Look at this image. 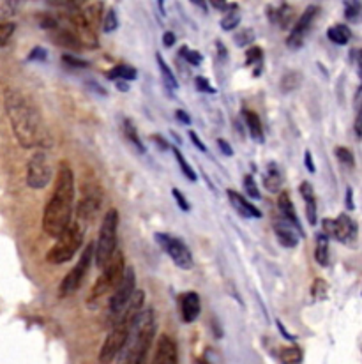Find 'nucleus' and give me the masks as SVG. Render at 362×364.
<instances>
[{
	"label": "nucleus",
	"instance_id": "52",
	"mask_svg": "<svg viewBox=\"0 0 362 364\" xmlns=\"http://www.w3.org/2000/svg\"><path fill=\"white\" fill-rule=\"evenodd\" d=\"M163 45H165L166 48L175 45V34H173V32H165V36H163Z\"/></svg>",
	"mask_w": 362,
	"mask_h": 364
},
{
	"label": "nucleus",
	"instance_id": "58",
	"mask_svg": "<svg viewBox=\"0 0 362 364\" xmlns=\"http://www.w3.org/2000/svg\"><path fill=\"white\" fill-rule=\"evenodd\" d=\"M346 205H349V209H353V202H352V189L349 188V191H346Z\"/></svg>",
	"mask_w": 362,
	"mask_h": 364
},
{
	"label": "nucleus",
	"instance_id": "45",
	"mask_svg": "<svg viewBox=\"0 0 362 364\" xmlns=\"http://www.w3.org/2000/svg\"><path fill=\"white\" fill-rule=\"evenodd\" d=\"M18 0H4V6H2V18L6 20V18L13 16L14 13L18 11Z\"/></svg>",
	"mask_w": 362,
	"mask_h": 364
},
{
	"label": "nucleus",
	"instance_id": "9",
	"mask_svg": "<svg viewBox=\"0 0 362 364\" xmlns=\"http://www.w3.org/2000/svg\"><path fill=\"white\" fill-rule=\"evenodd\" d=\"M92 258H96V244L89 242L85 246V250H83L79 260L76 262L75 267L67 272L66 278H64L62 283H60V290H59L60 297L71 296V294H75L76 290L82 287L83 279H85L87 272H89L90 269V262H92Z\"/></svg>",
	"mask_w": 362,
	"mask_h": 364
},
{
	"label": "nucleus",
	"instance_id": "34",
	"mask_svg": "<svg viewBox=\"0 0 362 364\" xmlns=\"http://www.w3.org/2000/svg\"><path fill=\"white\" fill-rule=\"evenodd\" d=\"M299 85H300V73L297 71L287 73V75L283 76V80H281V90H285V92H292V90H295Z\"/></svg>",
	"mask_w": 362,
	"mask_h": 364
},
{
	"label": "nucleus",
	"instance_id": "2",
	"mask_svg": "<svg viewBox=\"0 0 362 364\" xmlns=\"http://www.w3.org/2000/svg\"><path fill=\"white\" fill-rule=\"evenodd\" d=\"M72 203H75V176H72L71 166L62 163L57 173L55 189L43 214V230L50 237H60V234L70 227Z\"/></svg>",
	"mask_w": 362,
	"mask_h": 364
},
{
	"label": "nucleus",
	"instance_id": "42",
	"mask_svg": "<svg viewBox=\"0 0 362 364\" xmlns=\"http://www.w3.org/2000/svg\"><path fill=\"white\" fill-rule=\"evenodd\" d=\"M336 156H338V159L343 163V165H346V166L356 165V158H353V154L346 147L336 149Z\"/></svg>",
	"mask_w": 362,
	"mask_h": 364
},
{
	"label": "nucleus",
	"instance_id": "35",
	"mask_svg": "<svg viewBox=\"0 0 362 364\" xmlns=\"http://www.w3.org/2000/svg\"><path fill=\"white\" fill-rule=\"evenodd\" d=\"M50 6L60 7L66 11H79L87 4V0H46Z\"/></svg>",
	"mask_w": 362,
	"mask_h": 364
},
{
	"label": "nucleus",
	"instance_id": "25",
	"mask_svg": "<svg viewBox=\"0 0 362 364\" xmlns=\"http://www.w3.org/2000/svg\"><path fill=\"white\" fill-rule=\"evenodd\" d=\"M281 184H283V179H281L280 170H278L276 165H270L267 168L265 177H263V186L267 188V191L278 193L281 189Z\"/></svg>",
	"mask_w": 362,
	"mask_h": 364
},
{
	"label": "nucleus",
	"instance_id": "10",
	"mask_svg": "<svg viewBox=\"0 0 362 364\" xmlns=\"http://www.w3.org/2000/svg\"><path fill=\"white\" fill-rule=\"evenodd\" d=\"M53 165L50 156L45 151H38L32 154L27 163V184L32 189H45L52 182Z\"/></svg>",
	"mask_w": 362,
	"mask_h": 364
},
{
	"label": "nucleus",
	"instance_id": "43",
	"mask_svg": "<svg viewBox=\"0 0 362 364\" xmlns=\"http://www.w3.org/2000/svg\"><path fill=\"white\" fill-rule=\"evenodd\" d=\"M244 189H246V193H248V195L251 196V198H256V200L260 198L258 186H256V182H255V179H253L251 176H246L244 177Z\"/></svg>",
	"mask_w": 362,
	"mask_h": 364
},
{
	"label": "nucleus",
	"instance_id": "57",
	"mask_svg": "<svg viewBox=\"0 0 362 364\" xmlns=\"http://www.w3.org/2000/svg\"><path fill=\"white\" fill-rule=\"evenodd\" d=\"M191 2H193L194 6L200 7L202 11H207V2H205V0H191Z\"/></svg>",
	"mask_w": 362,
	"mask_h": 364
},
{
	"label": "nucleus",
	"instance_id": "28",
	"mask_svg": "<svg viewBox=\"0 0 362 364\" xmlns=\"http://www.w3.org/2000/svg\"><path fill=\"white\" fill-rule=\"evenodd\" d=\"M155 60H158L159 71H161L163 82L166 83V87H168V89H172V90L179 89V83H177L175 76H173V73H172V69H170L168 65H166V62H165V59H163L161 53H158V55H155Z\"/></svg>",
	"mask_w": 362,
	"mask_h": 364
},
{
	"label": "nucleus",
	"instance_id": "3",
	"mask_svg": "<svg viewBox=\"0 0 362 364\" xmlns=\"http://www.w3.org/2000/svg\"><path fill=\"white\" fill-rule=\"evenodd\" d=\"M145 301V292L143 290H136L135 296H133L131 303H129L126 311L122 313L121 318L114 323L111 331L108 333L106 340H104L103 347L99 350V363L101 364H110L117 355H121L122 348L126 347L129 340V334H131L133 326H135L136 318L142 313V306Z\"/></svg>",
	"mask_w": 362,
	"mask_h": 364
},
{
	"label": "nucleus",
	"instance_id": "6",
	"mask_svg": "<svg viewBox=\"0 0 362 364\" xmlns=\"http://www.w3.org/2000/svg\"><path fill=\"white\" fill-rule=\"evenodd\" d=\"M117 227H119V210L110 209L106 213V216L103 218V223H101L99 237L96 242V264L97 267H106L108 262L111 260L117 251Z\"/></svg>",
	"mask_w": 362,
	"mask_h": 364
},
{
	"label": "nucleus",
	"instance_id": "11",
	"mask_svg": "<svg viewBox=\"0 0 362 364\" xmlns=\"http://www.w3.org/2000/svg\"><path fill=\"white\" fill-rule=\"evenodd\" d=\"M155 241L159 242V246L163 247V251L172 258L173 264H175L177 267L187 271V269H191L194 265L191 251L187 250L186 244L179 241L177 237H172V235H166V234H155Z\"/></svg>",
	"mask_w": 362,
	"mask_h": 364
},
{
	"label": "nucleus",
	"instance_id": "21",
	"mask_svg": "<svg viewBox=\"0 0 362 364\" xmlns=\"http://www.w3.org/2000/svg\"><path fill=\"white\" fill-rule=\"evenodd\" d=\"M300 195L306 200L307 220H309L311 225H314L317 223V198H314L313 186H311L309 182H302V184H300Z\"/></svg>",
	"mask_w": 362,
	"mask_h": 364
},
{
	"label": "nucleus",
	"instance_id": "48",
	"mask_svg": "<svg viewBox=\"0 0 362 364\" xmlns=\"http://www.w3.org/2000/svg\"><path fill=\"white\" fill-rule=\"evenodd\" d=\"M173 196H175V200H177V203H179V207L182 210H190V203H187V200H186V196H182V193L179 191V189H173Z\"/></svg>",
	"mask_w": 362,
	"mask_h": 364
},
{
	"label": "nucleus",
	"instance_id": "60",
	"mask_svg": "<svg viewBox=\"0 0 362 364\" xmlns=\"http://www.w3.org/2000/svg\"><path fill=\"white\" fill-rule=\"evenodd\" d=\"M278 327H280L281 334H285V336H287L288 340H293V336H290V334L287 333V329H285V327H283V323H281V322H278Z\"/></svg>",
	"mask_w": 362,
	"mask_h": 364
},
{
	"label": "nucleus",
	"instance_id": "41",
	"mask_svg": "<svg viewBox=\"0 0 362 364\" xmlns=\"http://www.w3.org/2000/svg\"><path fill=\"white\" fill-rule=\"evenodd\" d=\"M117 27H119L117 13H115L114 9H110L106 13V16H104V20H103V31L104 32H114Z\"/></svg>",
	"mask_w": 362,
	"mask_h": 364
},
{
	"label": "nucleus",
	"instance_id": "13",
	"mask_svg": "<svg viewBox=\"0 0 362 364\" xmlns=\"http://www.w3.org/2000/svg\"><path fill=\"white\" fill-rule=\"evenodd\" d=\"M318 11H320V7L318 6H309V7H306V11H304L302 14H300L299 20H297V23H295V27H293L292 34H290L287 39L288 48L297 50L304 45V39H306V36H307V32H309L311 25H313L314 18L318 16Z\"/></svg>",
	"mask_w": 362,
	"mask_h": 364
},
{
	"label": "nucleus",
	"instance_id": "1",
	"mask_svg": "<svg viewBox=\"0 0 362 364\" xmlns=\"http://www.w3.org/2000/svg\"><path fill=\"white\" fill-rule=\"evenodd\" d=\"M4 107H6L13 134L21 147L34 149L52 145V138L43 122L41 112L27 94L21 92L20 89L7 87L4 90Z\"/></svg>",
	"mask_w": 362,
	"mask_h": 364
},
{
	"label": "nucleus",
	"instance_id": "31",
	"mask_svg": "<svg viewBox=\"0 0 362 364\" xmlns=\"http://www.w3.org/2000/svg\"><path fill=\"white\" fill-rule=\"evenodd\" d=\"M124 133H126V138H128L129 141H131L133 145H135L136 149H138L140 152L145 151L142 140H140V134H138V129L135 127V124H133L129 119H126L124 121Z\"/></svg>",
	"mask_w": 362,
	"mask_h": 364
},
{
	"label": "nucleus",
	"instance_id": "14",
	"mask_svg": "<svg viewBox=\"0 0 362 364\" xmlns=\"http://www.w3.org/2000/svg\"><path fill=\"white\" fill-rule=\"evenodd\" d=\"M101 188L97 186H87V189H83V196L79 198L78 205H76V216L83 221H90L96 218V214L101 209Z\"/></svg>",
	"mask_w": 362,
	"mask_h": 364
},
{
	"label": "nucleus",
	"instance_id": "26",
	"mask_svg": "<svg viewBox=\"0 0 362 364\" xmlns=\"http://www.w3.org/2000/svg\"><path fill=\"white\" fill-rule=\"evenodd\" d=\"M318 265L325 267L329 264V237L325 234H320L317 237V251H314Z\"/></svg>",
	"mask_w": 362,
	"mask_h": 364
},
{
	"label": "nucleus",
	"instance_id": "54",
	"mask_svg": "<svg viewBox=\"0 0 362 364\" xmlns=\"http://www.w3.org/2000/svg\"><path fill=\"white\" fill-rule=\"evenodd\" d=\"M217 145H219L221 151H223L226 156H234V151H231L230 144H228L226 140H223V138H219V140H217Z\"/></svg>",
	"mask_w": 362,
	"mask_h": 364
},
{
	"label": "nucleus",
	"instance_id": "4",
	"mask_svg": "<svg viewBox=\"0 0 362 364\" xmlns=\"http://www.w3.org/2000/svg\"><path fill=\"white\" fill-rule=\"evenodd\" d=\"M155 333V316L152 309H145L138 315L135 326H133L131 334H129V340L126 343V347L122 348L121 359L119 364H128L129 361L136 358H143L148 354V348H150L152 340H154Z\"/></svg>",
	"mask_w": 362,
	"mask_h": 364
},
{
	"label": "nucleus",
	"instance_id": "15",
	"mask_svg": "<svg viewBox=\"0 0 362 364\" xmlns=\"http://www.w3.org/2000/svg\"><path fill=\"white\" fill-rule=\"evenodd\" d=\"M274 232H276L278 242L285 247H295L299 244V235H304L300 228L295 225L290 223L283 216L274 220Z\"/></svg>",
	"mask_w": 362,
	"mask_h": 364
},
{
	"label": "nucleus",
	"instance_id": "16",
	"mask_svg": "<svg viewBox=\"0 0 362 364\" xmlns=\"http://www.w3.org/2000/svg\"><path fill=\"white\" fill-rule=\"evenodd\" d=\"M179 363V350L177 343L170 336L163 334L155 345V354L152 364H177Z\"/></svg>",
	"mask_w": 362,
	"mask_h": 364
},
{
	"label": "nucleus",
	"instance_id": "27",
	"mask_svg": "<svg viewBox=\"0 0 362 364\" xmlns=\"http://www.w3.org/2000/svg\"><path fill=\"white\" fill-rule=\"evenodd\" d=\"M238 23H241V11H238L237 4H231L226 11V16L221 20V28L223 31H234Z\"/></svg>",
	"mask_w": 362,
	"mask_h": 364
},
{
	"label": "nucleus",
	"instance_id": "22",
	"mask_svg": "<svg viewBox=\"0 0 362 364\" xmlns=\"http://www.w3.org/2000/svg\"><path fill=\"white\" fill-rule=\"evenodd\" d=\"M244 121L248 124L249 133H251V138L256 141H263L265 140V134H263V127H262V121H260L258 115L251 110H244Z\"/></svg>",
	"mask_w": 362,
	"mask_h": 364
},
{
	"label": "nucleus",
	"instance_id": "30",
	"mask_svg": "<svg viewBox=\"0 0 362 364\" xmlns=\"http://www.w3.org/2000/svg\"><path fill=\"white\" fill-rule=\"evenodd\" d=\"M83 13H85L87 20L90 21V23L94 25V27H99V21H103V2H97V4H92V6L85 7L83 9Z\"/></svg>",
	"mask_w": 362,
	"mask_h": 364
},
{
	"label": "nucleus",
	"instance_id": "62",
	"mask_svg": "<svg viewBox=\"0 0 362 364\" xmlns=\"http://www.w3.org/2000/svg\"><path fill=\"white\" fill-rule=\"evenodd\" d=\"M158 4H159V9H165V0H158Z\"/></svg>",
	"mask_w": 362,
	"mask_h": 364
},
{
	"label": "nucleus",
	"instance_id": "20",
	"mask_svg": "<svg viewBox=\"0 0 362 364\" xmlns=\"http://www.w3.org/2000/svg\"><path fill=\"white\" fill-rule=\"evenodd\" d=\"M267 16L273 23L280 25L281 28H287L290 23L293 21V7L288 6V4H281L280 7H267Z\"/></svg>",
	"mask_w": 362,
	"mask_h": 364
},
{
	"label": "nucleus",
	"instance_id": "24",
	"mask_svg": "<svg viewBox=\"0 0 362 364\" xmlns=\"http://www.w3.org/2000/svg\"><path fill=\"white\" fill-rule=\"evenodd\" d=\"M327 38L331 39L334 45L343 46L350 41V38H352V31H350V28L343 23L332 25V27L327 31Z\"/></svg>",
	"mask_w": 362,
	"mask_h": 364
},
{
	"label": "nucleus",
	"instance_id": "12",
	"mask_svg": "<svg viewBox=\"0 0 362 364\" xmlns=\"http://www.w3.org/2000/svg\"><path fill=\"white\" fill-rule=\"evenodd\" d=\"M324 232L327 237H334L346 246L353 244L357 239V225L349 214H339L336 220H324Z\"/></svg>",
	"mask_w": 362,
	"mask_h": 364
},
{
	"label": "nucleus",
	"instance_id": "32",
	"mask_svg": "<svg viewBox=\"0 0 362 364\" xmlns=\"http://www.w3.org/2000/svg\"><path fill=\"white\" fill-rule=\"evenodd\" d=\"M280 359L283 364H299L302 361V352L299 347H287L280 352Z\"/></svg>",
	"mask_w": 362,
	"mask_h": 364
},
{
	"label": "nucleus",
	"instance_id": "47",
	"mask_svg": "<svg viewBox=\"0 0 362 364\" xmlns=\"http://www.w3.org/2000/svg\"><path fill=\"white\" fill-rule=\"evenodd\" d=\"M62 60L66 62L67 65H72V68H89V62L82 60V59H76L75 55H64Z\"/></svg>",
	"mask_w": 362,
	"mask_h": 364
},
{
	"label": "nucleus",
	"instance_id": "38",
	"mask_svg": "<svg viewBox=\"0 0 362 364\" xmlns=\"http://www.w3.org/2000/svg\"><path fill=\"white\" fill-rule=\"evenodd\" d=\"M14 31H16V25H14L13 21H2V25H0V46H2V48L9 43Z\"/></svg>",
	"mask_w": 362,
	"mask_h": 364
},
{
	"label": "nucleus",
	"instance_id": "33",
	"mask_svg": "<svg viewBox=\"0 0 362 364\" xmlns=\"http://www.w3.org/2000/svg\"><path fill=\"white\" fill-rule=\"evenodd\" d=\"M172 151H173V156H175L177 163H179L180 170H182V172H184V176H186L187 179L193 181V182L197 181V173H194V170L191 168L190 163L186 161V158H184V156H182V152H180L179 149H177V147H172Z\"/></svg>",
	"mask_w": 362,
	"mask_h": 364
},
{
	"label": "nucleus",
	"instance_id": "36",
	"mask_svg": "<svg viewBox=\"0 0 362 364\" xmlns=\"http://www.w3.org/2000/svg\"><path fill=\"white\" fill-rule=\"evenodd\" d=\"M362 13V4L359 0H346L345 2V16L349 18V20H353L356 21L357 18L361 16Z\"/></svg>",
	"mask_w": 362,
	"mask_h": 364
},
{
	"label": "nucleus",
	"instance_id": "8",
	"mask_svg": "<svg viewBox=\"0 0 362 364\" xmlns=\"http://www.w3.org/2000/svg\"><path fill=\"white\" fill-rule=\"evenodd\" d=\"M135 292H136L135 269L128 267L121 285L115 289L114 296L110 297V303H108V320H110V322L115 323L119 318H121L122 313L126 311V308H128L129 303H131Z\"/></svg>",
	"mask_w": 362,
	"mask_h": 364
},
{
	"label": "nucleus",
	"instance_id": "49",
	"mask_svg": "<svg viewBox=\"0 0 362 364\" xmlns=\"http://www.w3.org/2000/svg\"><path fill=\"white\" fill-rule=\"evenodd\" d=\"M46 57H48V53H46V50H43V48H34L32 50V53L31 55H28V60H46Z\"/></svg>",
	"mask_w": 362,
	"mask_h": 364
},
{
	"label": "nucleus",
	"instance_id": "18",
	"mask_svg": "<svg viewBox=\"0 0 362 364\" xmlns=\"http://www.w3.org/2000/svg\"><path fill=\"white\" fill-rule=\"evenodd\" d=\"M228 198H230V203L234 205V209L237 210L241 216H244V218H262V210H260L256 205H253V203H249L248 200H246L244 196L241 195V193L230 189V191H228Z\"/></svg>",
	"mask_w": 362,
	"mask_h": 364
},
{
	"label": "nucleus",
	"instance_id": "39",
	"mask_svg": "<svg viewBox=\"0 0 362 364\" xmlns=\"http://www.w3.org/2000/svg\"><path fill=\"white\" fill-rule=\"evenodd\" d=\"M263 60V52L260 46H251L246 52V64L248 65H262Z\"/></svg>",
	"mask_w": 362,
	"mask_h": 364
},
{
	"label": "nucleus",
	"instance_id": "53",
	"mask_svg": "<svg viewBox=\"0 0 362 364\" xmlns=\"http://www.w3.org/2000/svg\"><path fill=\"white\" fill-rule=\"evenodd\" d=\"M209 2H211V6L217 11H228V7H230L226 0H209Z\"/></svg>",
	"mask_w": 362,
	"mask_h": 364
},
{
	"label": "nucleus",
	"instance_id": "37",
	"mask_svg": "<svg viewBox=\"0 0 362 364\" xmlns=\"http://www.w3.org/2000/svg\"><path fill=\"white\" fill-rule=\"evenodd\" d=\"M327 289L329 285L324 279H314L313 287H311V296H313L314 301H324L327 297Z\"/></svg>",
	"mask_w": 362,
	"mask_h": 364
},
{
	"label": "nucleus",
	"instance_id": "40",
	"mask_svg": "<svg viewBox=\"0 0 362 364\" xmlns=\"http://www.w3.org/2000/svg\"><path fill=\"white\" fill-rule=\"evenodd\" d=\"M180 55H182L184 59L190 62L191 65H200L202 60H204L202 53L194 52V50H190L187 46H182V48H180Z\"/></svg>",
	"mask_w": 362,
	"mask_h": 364
},
{
	"label": "nucleus",
	"instance_id": "7",
	"mask_svg": "<svg viewBox=\"0 0 362 364\" xmlns=\"http://www.w3.org/2000/svg\"><path fill=\"white\" fill-rule=\"evenodd\" d=\"M83 242V230L78 223H71L66 230L60 234V237H57V242L50 247V251L46 253V260L48 264L60 265L70 262L78 250L82 247Z\"/></svg>",
	"mask_w": 362,
	"mask_h": 364
},
{
	"label": "nucleus",
	"instance_id": "19",
	"mask_svg": "<svg viewBox=\"0 0 362 364\" xmlns=\"http://www.w3.org/2000/svg\"><path fill=\"white\" fill-rule=\"evenodd\" d=\"M52 38L53 41L60 46H66V48L71 50H83L82 41H79V38L75 34V31H72L71 27H60L59 25V27L53 31Z\"/></svg>",
	"mask_w": 362,
	"mask_h": 364
},
{
	"label": "nucleus",
	"instance_id": "17",
	"mask_svg": "<svg viewBox=\"0 0 362 364\" xmlns=\"http://www.w3.org/2000/svg\"><path fill=\"white\" fill-rule=\"evenodd\" d=\"M200 297L194 292H186L180 296V316H182V322L191 323L198 318L200 315Z\"/></svg>",
	"mask_w": 362,
	"mask_h": 364
},
{
	"label": "nucleus",
	"instance_id": "23",
	"mask_svg": "<svg viewBox=\"0 0 362 364\" xmlns=\"http://www.w3.org/2000/svg\"><path fill=\"white\" fill-rule=\"evenodd\" d=\"M278 207H280V213L285 220H288L290 223H293L297 228H300V223L295 216V209H293V203L292 200H290L288 193H281L280 198H278ZM300 230H302V228H300Z\"/></svg>",
	"mask_w": 362,
	"mask_h": 364
},
{
	"label": "nucleus",
	"instance_id": "55",
	"mask_svg": "<svg viewBox=\"0 0 362 364\" xmlns=\"http://www.w3.org/2000/svg\"><path fill=\"white\" fill-rule=\"evenodd\" d=\"M177 119H179L180 122L182 124H191V117H190V114H186V112L184 110H177Z\"/></svg>",
	"mask_w": 362,
	"mask_h": 364
},
{
	"label": "nucleus",
	"instance_id": "29",
	"mask_svg": "<svg viewBox=\"0 0 362 364\" xmlns=\"http://www.w3.org/2000/svg\"><path fill=\"white\" fill-rule=\"evenodd\" d=\"M136 75H138V73H136L135 68L124 64L115 65L114 69L108 71V78L110 80H126V82H128V80H135Z\"/></svg>",
	"mask_w": 362,
	"mask_h": 364
},
{
	"label": "nucleus",
	"instance_id": "59",
	"mask_svg": "<svg viewBox=\"0 0 362 364\" xmlns=\"http://www.w3.org/2000/svg\"><path fill=\"white\" fill-rule=\"evenodd\" d=\"M145 361H147V355H143V358L133 359V361H129L128 364H145Z\"/></svg>",
	"mask_w": 362,
	"mask_h": 364
},
{
	"label": "nucleus",
	"instance_id": "51",
	"mask_svg": "<svg viewBox=\"0 0 362 364\" xmlns=\"http://www.w3.org/2000/svg\"><path fill=\"white\" fill-rule=\"evenodd\" d=\"M190 136H191V140H193V144L197 145L202 152H207V147H205V144L200 140V138H198V134L194 133V131H190Z\"/></svg>",
	"mask_w": 362,
	"mask_h": 364
},
{
	"label": "nucleus",
	"instance_id": "56",
	"mask_svg": "<svg viewBox=\"0 0 362 364\" xmlns=\"http://www.w3.org/2000/svg\"><path fill=\"white\" fill-rule=\"evenodd\" d=\"M306 168L309 170L311 173L317 172V168H314V163H313V158H311V152L309 151L306 152Z\"/></svg>",
	"mask_w": 362,
	"mask_h": 364
},
{
	"label": "nucleus",
	"instance_id": "46",
	"mask_svg": "<svg viewBox=\"0 0 362 364\" xmlns=\"http://www.w3.org/2000/svg\"><path fill=\"white\" fill-rule=\"evenodd\" d=\"M197 87L198 90H202V92H207V94H216V89L211 85V83L207 82V80L204 78V76H198L197 78Z\"/></svg>",
	"mask_w": 362,
	"mask_h": 364
},
{
	"label": "nucleus",
	"instance_id": "5",
	"mask_svg": "<svg viewBox=\"0 0 362 364\" xmlns=\"http://www.w3.org/2000/svg\"><path fill=\"white\" fill-rule=\"evenodd\" d=\"M126 271H128V269H126L124 253H122V251H117V253L111 257V260L106 264V267L103 269V272H101V276L97 278V282L94 283L92 290H90L89 297H87V304H89L90 308H94V303L99 301L104 294L117 289V287L121 285L122 278H124Z\"/></svg>",
	"mask_w": 362,
	"mask_h": 364
},
{
	"label": "nucleus",
	"instance_id": "61",
	"mask_svg": "<svg viewBox=\"0 0 362 364\" xmlns=\"http://www.w3.org/2000/svg\"><path fill=\"white\" fill-rule=\"evenodd\" d=\"M357 62H359V75H361V78H362V50L359 52V60H357Z\"/></svg>",
	"mask_w": 362,
	"mask_h": 364
},
{
	"label": "nucleus",
	"instance_id": "50",
	"mask_svg": "<svg viewBox=\"0 0 362 364\" xmlns=\"http://www.w3.org/2000/svg\"><path fill=\"white\" fill-rule=\"evenodd\" d=\"M353 129H356L357 138H362V107H361V110L357 112L356 122H353Z\"/></svg>",
	"mask_w": 362,
	"mask_h": 364
},
{
	"label": "nucleus",
	"instance_id": "44",
	"mask_svg": "<svg viewBox=\"0 0 362 364\" xmlns=\"http://www.w3.org/2000/svg\"><path fill=\"white\" fill-rule=\"evenodd\" d=\"M253 39H255V32H253L251 28H244V31H242L241 34L235 36V43H237V45H241V46L249 45V43H251Z\"/></svg>",
	"mask_w": 362,
	"mask_h": 364
}]
</instances>
